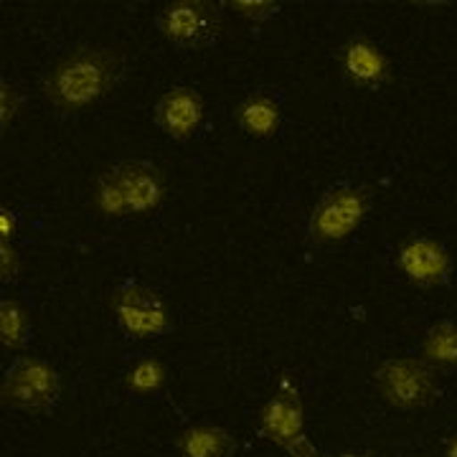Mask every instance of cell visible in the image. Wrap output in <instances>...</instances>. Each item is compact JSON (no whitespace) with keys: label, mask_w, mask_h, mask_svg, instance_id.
<instances>
[{"label":"cell","mask_w":457,"mask_h":457,"mask_svg":"<svg viewBox=\"0 0 457 457\" xmlns=\"http://www.w3.org/2000/svg\"><path fill=\"white\" fill-rule=\"evenodd\" d=\"M122 77V59L102 46L66 54L44 79V95L62 112H77L112 92Z\"/></svg>","instance_id":"cell-1"},{"label":"cell","mask_w":457,"mask_h":457,"mask_svg":"<svg viewBox=\"0 0 457 457\" xmlns=\"http://www.w3.org/2000/svg\"><path fill=\"white\" fill-rule=\"evenodd\" d=\"M165 198L163 170L150 161H120L95 180V209L104 219L153 213Z\"/></svg>","instance_id":"cell-2"},{"label":"cell","mask_w":457,"mask_h":457,"mask_svg":"<svg viewBox=\"0 0 457 457\" xmlns=\"http://www.w3.org/2000/svg\"><path fill=\"white\" fill-rule=\"evenodd\" d=\"M155 26L168 44L186 51L212 49L224 31V13L219 3L176 0L165 3L155 16Z\"/></svg>","instance_id":"cell-3"},{"label":"cell","mask_w":457,"mask_h":457,"mask_svg":"<svg viewBox=\"0 0 457 457\" xmlns=\"http://www.w3.org/2000/svg\"><path fill=\"white\" fill-rule=\"evenodd\" d=\"M3 404L29 414H51L62 402V376L41 359L18 356L3 378Z\"/></svg>","instance_id":"cell-4"},{"label":"cell","mask_w":457,"mask_h":457,"mask_svg":"<svg viewBox=\"0 0 457 457\" xmlns=\"http://www.w3.org/2000/svg\"><path fill=\"white\" fill-rule=\"evenodd\" d=\"M371 206V194L361 186H333L320 196L308 219V239L312 245H333L351 237L363 224Z\"/></svg>","instance_id":"cell-5"},{"label":"cell","mask_w":457,"mask_h":457,"mask_svg":"<svg viewBox=\"0 0 457 457\" xmlns=\"http://www.w3.org/2000/svg\"><path fill=\"white\" fill-rule=\"evenodd\" d=\"M374 384L386 404L407 411L429 407L440 396L435 369L425 359L399 356L384 361L374 371Z\"/></svg>","instance_id":"cell-6"},{"label":"cell","mask_w":457,"mask_h":457,"mask_svg":"<svg viewBox=\"0 0 457 457\" xmlns=\"http://www.w3.org/2000/svg\"><path fill=\"white\" fill-rule=\"evenodd\" d=\"M112 311L130 338H161L173 328L163 295L137 279H125L114 287Z\"/></svg>","instance_id":"cell-7"},{"label":"cell","mask_w":457,"mask_h":457,"mask_svg":"<svg viewBox=\"0 0 457 457\" xmlns=\"http://www.w3.org/2000/svg\"><path fill=\"white\" fill-rule=\"evenodd\" d=\"M260 432L293 457H320L315 445L305 437L303 402L287 378L279 381L278 392L272 394V399L262 409Z\"/></svg>","instance_id":"cell-8"},{"label":"cell","mask_w":457,"mask_h":457,"mask_svg":"<svg viewBox=\"0 0 457 457\" xmlns=\"http://www.w3.org/2000/svg\"><path fill=\"white\" fill-rule=\"evenodd\" d=\"M396 264L402 270V275L422 290L442 287L450 282L453 272V260L447 254V249L429 239V237H411L404 245L399 246Z\"/></svg>","instance_id":"cell-9"},{"label":"cell","mask_w":457,"mask_h":457,"mask_svg":"<svg viewBox=\"0 0 457 457\" xmlns=\"http://www.w3.org/2000/svg\"><path fill=\"white\" fill-rule=\"evenodd\" d=\"M155 125L176 143L191 140L204 122V97L194 87H170L155 102Z\"/></svg>","instance_id":"cell-10"},{"label":"cell","mask_w":457,"mask_h":457,"mask_svg":"<svg viewBox=\"0 0 457 457\" xmlns=\"http://www.w3.org/2000/svg\"><path fill=\"white\" fill-rule=\"evenodd\" d=\"M343 77L361 89H378L392 79V64L386 54L366 36L348 38L338 51Z\"/></svg>","instance_id":"cell-11"},{"label":"cell","mask_w":457,"mask_h":457,"mask_svg":"<svg viewBox=\"0 0 457 457\" xmlns=\"http://www.w3.org/2000/svg\"><path fill=\"white\" fill-rule=\"evenodd\" d=\"M179 453L180 457H234L237 440L224 427L196 425L179 437Z\"/></svg>","instance_id":"cell-12"},{"label":"cell","mask_w":457,"mask_h":457,"mask_svg":"<svg viewBox=\"0 0 457 457\" xmlns=\"http://www.w3.org/2000/svg\"><path fill=\"white\" fill-rule=\"evenodd\" d=\"M234 114H237V125L252 137H272L278 135L282 122L279 104L270 95H249Z\"/></svg>","instance_id":"cell-13"},{"label":"cell","mask_w":457,"mask_h":457,"mask_svg":"<svg viewBox=\"0 0 457 457\" xmlns=\"http://www.w3.org/2000/svg\"><path fill=\"white\" fill-rule=\"evenodd\" d=\"M422 356L429 366L457 369V323L440 320L422 338Z\"/></svg>","instance_id":"cell-14"},{"label":"cell","mask_w":457,"mask_h":457,"mask_svg":"<svg viewBox=\"0 0 457 457\" xmlns=\"http://www.w3.org/2000/svg\"><path fill=\"white\" fill-rule=\"evenodd\" d=\"M0 341L5 348H23L31 341V320L23 305L16 300H3L0 303Z\"/></svg>","instance_id":"cell-15"},{"label":"cell","mask_w":457,"mask_h":457,"mask_svg":"<svg viewBox=\"0 0 457 457\" xmlns=\"http://www.w3.org/2000/svg\"><path fill=\"white\" fill-rule=\"evenodd\" d=\"M125 384L132 394H140V396L161 392L165 384V366L153 356L135 361L128 376H125Z\"/></svg>","instance_id":"cell-16"},{"label":"cell","mask_w":457,"mask_h":457,"mask_svg":"<svg viewBox=\"0 0 457 457\" xmlns=\"http://www.w3.org/2000/svg\"><path fill=\"white\" fill-rule=\"evenodd\" d=\"M227 8H231L237 16L249 18L254 23H264L270 18H278L282 5L272 3V0H228Z\"/></svg>","instance_id":"cell-17"},{"label":"cell","mask_w":457,"mask_h":457,"mask_svg":"<svg viewBox=\"0 0 457 457\" xmlns=\"http://www.w3.org/2000/svg\"><path fill=\"white\" fill-rule=\"evenodd\" d=\"M0 102H3V130H8V125L13 122V117L21 110V95H18V89L13 84H8L5 79L0 82Z\"/></svg>","instance_id":"cell-18"},{"label":"cell","mask_w":457,"mask_h":457,"mask_svg":"<svg viewBox=\"0 0 457 457\" xmlns=\"http://www.w3.org/2000/svg\"><path fill=\"white\" fill-rule=\"evenodd\" d=\"M18 272H21V262L13 245L8 242H0V279L8 285V282H16Z\"/></svg>","instance_id":"cell-19"},{"label":"cell","mask_w":457,"mask_h":457,"mask_svg":"<svg viewBox=\"0 0 457 457\" xmlns=\"http://www.w3.org/2000/svg\"><path fill=\"white\" fill-rule=\"evenodd\" d=\"M18 234V219L16 213L11 212V209H0V242H13V237Z\"/></svg>","instance_id":"cell-20"},{"label":"cell","mask_w":457,"mask_h":457,"mask_svg":"<svg viewBox=\"0 0 457 457\" xmlns=\"http://www.w3.org/2000/svg\"><path fill=\"white\" fill-rule=\"evenodd\" d=\"M445 457H457V432L450 437L447 447H445Z\"/></svg>","instance_id":"cell-21"},{"label":"cell","mask_w":457,"mask_h":457,"mask_svg":"<svg viewBox=\"0 0 457 457\" xmlns=\"http://www.w3.org/2000/svg\"><path fill=\"white\" fill-rule=\"evenodd\" d=\"M341 457H369V455H351V453H345V455H341Z\"/></svg>","instance_id":"cell-22"}]
</instances>
